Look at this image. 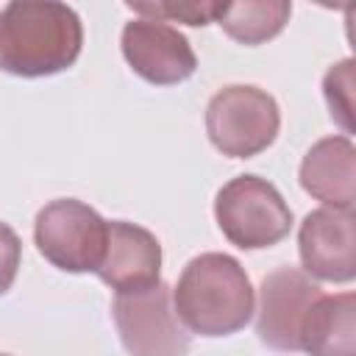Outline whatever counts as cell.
Listing matches in <instances>:
<instances>
[{"label": "cell", "mask_w": 356, "mask_h": 356, "mask_svg": "<svg viewBox=\"0 0 356 356\" xmlns=\"http://www.w3.org/2000/svg\"><path fill=\"white\" fill-rule=\"evenodd\" d=\"M289 14L292 3L286 0H239L222 3L214 22L239 44H264L284 31Z\"/></svg>", "instance_id": "cell-13"}, {"label": "cell", "mask_w": 356, "mask_h": 356, "mask_svg": "<svg viewBox=\"0 0 356 356\" xmlns=\"http://www.w3.org/2000/svg\"><path fill=\"white\" fill-rule=\"evenodd\" d=\"M300 186L325 209L356 206V147L350 136H325L300 161Z\"/></svg>", "instance_id": "cell-11"}, {"label": "cell", "mask_w": 356, "mask_h": 356, "mask_svg": "<svg viewBox=\"0 0 356 356\" xmlns=\"http://www.w3.org/2000/svg\"><path fill=\"white\" fill-rule=\"evenodd\" d=\"M0 356H8V353H0Z\"/></svg>", "instance_id": "cell-17"}, {"label": "cell", "mask_w": 356, "mask_h": 356, "mask_svg": "<svg viewBox=\"0 0 356 356\" xmlns=\"http://www.w3.org/2000/svg\"><path fill=\"white\" fill-rule=\"evenodd\" d=\"M323 95L331 108V117L342 125L345 136L353 134V58L328 67L323 78Z\"/></svg>", "instance_id": "cell-15"}, {"label": "cell", "mask_w": 356, "mask_h": 356, "mask_svg": "<svg viewBox=\"0 0 356 356\" xmlns=\"http://www.w3.org/2000/svg\"><path fill=\"white\" fill-rule=\"evenodd\" d=\"M108 220L75 197H58L39 209L33 242L39 253L64 273H95L106 253Z\"/></svg>", "instance_id": "cell-5"}, {"label": "cell", "mask_w": 356, "mask_h": 356, "mask_svg": "<svg viewBox=\"0 0 356 356\" xmlns=\"http://www.w3.org/2000/svg\"><path fill=\"white\" fill-rule=\"evenodd\" d=\"M214 217L222 236L242 250L273 248L292 231V209L259 175L231 178L214 197Z\"/></svg>", "instance_id": "cell-3"}, {"label": "cell", "mask_w": 356, "mask_h": 356, "mask_svg": "<svg viewBox=\"0 0 356 356\" xmlns=\"http://www.w3.org/2000/svg\"><path fill=\"white\" fill-rule=\"evenodd\" d=\"M95 273L114 292H136L153 286L161 281V245L147 228L111 220L106 234V253Z\"/></svg>", "instance_id": "cell-10"}, {"label": "cell", "mask_w": 356, "mask_h": 356, "mask_svg": "<svg viewBox=\"0 0 356 356\" xmlns=\"http://www.w3.org/2000/svg\"><path fill=\"white\" fill-rule=\"evenodd\" d=\"M172 306L189 334L228 337L250 323L256 295L245 267L234 256L211 250L186 261L172 286Z\"/></svg>", "instance_id": "cell-2"}, {"label": "cell", "mask_w": 356, "mask_h": 356, "mask_svg": "<svg viewBox=\"0 0 356 356\" xmlns=\"http://www.w3.org/2000/svg\"><path fill=\"white\" fill-rule=\"evenodd\" d=\"M298 350L309 356H356V295H320L300 325Z\"/></svg>", "instance_id": "cell-12"}, {"label": "cell", "mask_w": 356, "mask_h": 356, "mask_svg": "<svg viewBox=\"0 0 356 356\" xmlns=\"http://www.w3.org/2000/svg\"><path fill=\"white\" fill-rule=\"evenodd\" d=\"M22 242L8 222H0V295H6L19 273Z\"/></svg>", "instance_id": "cell-16"}, {"label": "cell", "mask_w": 356, "mask_h": 356, "mask_svg": "<svg viewBox=\"0 0 356 356\" xmlns=\"http://www.w3.org/2000/svg\"><path fill=\"white\" fill-rule=\"evenodd\" d=\"M83 47L75 8L56 0H14L0 8V70L44 78L70 70Z\"/></svg>", "instance_id": "cell-1"}, {"label": "cell", "mask_w": 356, "mask_h": 356, "mask_svg": "<svg viewBox=\"0 0 356 356\" xmlns=\"http://www.w3.org/2000/svg\"><path fill=\"white\" fill-rule=\"evenodd\" d=\"M117 334L131 356H186L192 334L172 306V286L156 281L136 292H117L111 303Z\"/></svg>", "instance_id": "cell-6"}, {"label": "cell", "mask_w": 356, "mask_h": 356, "mask_svg": "<svg viewBox=\"0 0 356 356\" xmlns=\"http://www.w3.org/2000/svg\"><path fill=\"white\" fill-rule=\"evenodd\" d=\"M281 128V111L270 92L253 83L222 86L206 106V134L231 159H253L267 150Z\"/></svg>", "instance_id": "cell-4"}, {"label": "cell", "mask_w": 356, "mask_h": 356, "mask_svg": "<svg viewBox=\"0 0 356 356\" xmlns=\"http://www.w3.org/2000/svg\"><path fill=\"white\" fill-rule=\"evenodd\" d=\"M303 273L317 281L350 284L356 278V217L339 209H314L298 231Z\"/></svg>", "instance_id": "cell-9"}, {"label": "cell", "mask_w": 356, "mask_h": 356, "mask_svg": "<svg viewBox=\"0 0 356 356\" xmlns=\"http://www.w3.org/2000/svg\"><path fill=\"white\" fill-rule=\"evenodd\" d=\"M320 295L323 289L298 267H278L267 273L259 286V309H256L259 339L273 350L295 353L303 317Z\"/></svg>", "instance_id": "cell-8"}, {"label": "cell", "mask_w": 356, "mask_h": 356, "mask_svg": "<svg viewBox=\"0 0 356 356\" xmlns=\"http://www.w3.org/2000/svg\"><path fill=\"white\" fill-rule=\"evenodd\" d=\"M136 17L156 19V22H184L203 28L217 19L220 6L214 0H131L125 3Z\"/></svg>", "instance_id": "cell-14"}, {"label": "cell", "mask_w": 356, "mask_h": 356, "mask_svg": "<svg viewBox=\"0 0 356 356\" xmlns=\"http://www.w3.org/2000/svg\"><path fill=\"white\" fill-rule=\"evenodd\" d=\"M120 44L128 67L156 86L181 83L192 78L197 70V56L189 39L167 22L136 17L125 22Z\"/></svg>", "instance_id": "cell-7"}]
</instances>
